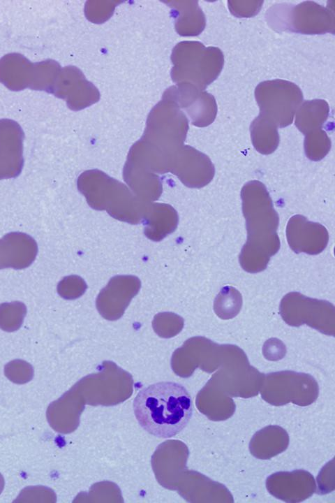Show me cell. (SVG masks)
I'll return each instance as SVG.
<instances>
[{
	"label": "cell",
	"instance_id": "obj_1",
	"mask_svg": "<svg viewBox=\"0 0 335 503\" xmlns=\"http://www.w3.org/2000/svg\"><path fill=\"white\" fill-rule=\"evenodd\" d=\"M135 416L149 434L172 437L188 423L193 403L188 391L181 384L162 381L140 390L133 400Z\"/></svg>",
	"mask_w": 335,
	"mask_h": 503
},
{
	"label": "cell",
	"instance_id": "obj_2",
	"mask_svg": "<svg viewBox=\"0 0 335 503\" xmlns=\"http://www.w3.org/2000/svg\"><path fill=\"white\" fill-rule=\"evenodd\" d=\"M77 186L91 208L106 210L113 218L131 224L142 222L151 204L123 183L97 169L80 174Z\"/></svg>",
	"mask_w": 335,
	"mask_h": 503
},
{
	"label": "cell",
	"instance_id": "obj_3",
	"mask_svg": "<svg viewBox=\"0 0 335 503\" xmlns=\"http://www.w3.org/2000/svg\"><path fill=\"white\" fill-rule=\"evenodd\" d=\"M188 129V119L180 108L163 96L149 114L141 139L170 172L173 159L184 146Z\"/></svg>",
	"mask_w": 335,
	"mask_h": 503
},
{
	"label": "cell",
	"instance_id": "obj_4",
	"mask_svg": "<svg viewBox=\"0 0 335 503\" xmlns=\"http://www.w3.org/2000/svg\"><path fill=\"white\" fill-rule=\"evenodd\" d=\"M171 77L176 83L188 82L204 90L223 69L224 57L216 47L198 41H182L172 50Z\"/></svg>",
	"mask_w": 335,
	"mask_h": 503
},
{
	"label": "cell",
	"instance_id": "obj_5",
	"mask_svg": "<svg viewBox=\"0 0 335 503\" xmlns=\"http://www.w3.org/2000/svg\"><path fill=\"white\" fill-rule=\"evenodd\" d=\"M270 26L277 31H289L303 34L334 33L332 11L313 1L292 6L275 5L267 12Z\"/></svg>",
	"mask_w": 335,
	"mask_h": 503
},
{
	"label": "cell",
	"instance_id": "obj_6",
	"mask_svg": "<svg viewBox=\"0 0 335 503\" xmlns=\"http://www.w3.org/2000/svg\"><path fill=\"white\" fill-rule=\"evenodd\" d=\"M260 115L275 126L292 124L294 115L303 101V94L295 83L276 79L260 82L255 90Z\"/></svg>",
	"mask_w": 335,
	"mask_h": 503
},
{
	"label": "cell",
	"instance_id": "obj_7",
	"mask_svg": "<svg viewBox=\"0 0 335 503\" xmlns=\"http://www.w3.org/2000/svg\"><path fill=\"white\" fill-rule=\"evenodd\" d=\"M163 96L184 109L195 126H208L216 117L217 105L214 97L191 83H177L167 89Z\"/></svg>",
	"mask_w": 335,
	"mask_h": 503
},
{
	"label": "cell",
	"instance_id": "obj_8",
	"mask_svg": "<svg viewBox=\"0 0 335 503\" xmlns=\"http://www.w3.org/2000/svg\"><path fill=\"white\" fill-rule=\"evenodd\" d=\"M140 286L141 282L135 276L113 277L96 298L97 309L107 320L119 319Z\"/></svg>",
	"mask_w": 335,
	"mask_h": 503
},
{
	"label": "cell",
	"instance_id": "obj_9",
	"mask_svg": "<svg viewBox=\"0 0 335 503\" xmlns=\"http://www.w3.org/2000/svg\"><path fill=\"white\" fill-rule=\"evenodd\" d=\"M59 83L55 84L52 93L65 99L69 108L80 110L100 99L98 89L86 80L83 73L75 66H67L61 72Z\"/></svg>",
	"mask_w": 335,
	"mask_h": 503
},
{
	"label": "cell",
	"instance_id": "obj_10",
	"mask_svg": "<svg viewBox=\"0 0 335 503\" xmlns=\"http://www.w3.org/2000/svg\"><path fill=\"white\" fill-rule=\"evenodd\" d=\"M170 172L187 187H202L212 179L214 168L207 156L192 147L184 145L176 154Z\"/></svg>",
	"mask_w": 335,
	"mask_h": 503
},
{
	"label": "cell",
	"instance_id": "obj_11",
	"mask_svg": "<svg viewBox=\"0 0 335 503\" xmlns=\"http://www.w3.org/2000/svg\"><path fill=\"white\" fill-rule=\"evenodd\" d=\"M23 140V131L16 122L0 120V180L20 175L24 166Z\"/></svg>",
	"mask_w": 335,
	"mask_h": 503
},
{
	"label": "cell",
	"instance_id": "obj_12",
	"mask_svg": "<svg viewBox=\"0 0 335 503\" xmlns=\"http://www.w3.org/2000/svg\"><path fill=\"white\" fill-rule=\"evenodd\" d=\"M38 254V245L29 235L10 232L0 238V270L24 269L30 266Z\"/></svg>",
	"mask_w": 335,
	"mask_h": 503
},
{
	"label": "cell",
	"instance_id": "obj_13",
	"mask_svg": "<svg viewBox=\"0 0 335 503\" xmlns=\"http://www.w3.org/2000/svg\"><path fill=\"white\" fill-rule=\"evenodd\" d=\"M177 211L168 204L151 203L142 220L145 235L153 241H160L176 229Z\"/></svg>",
	"mask_w": 335,
	"mask_h": 503
},
{
	"label": "cell",
	"instance_id": "obj_14",
	"mask_svg": "<svg viewBox=\"0 0 335 503\" xmlns=\"http://www.w3.org/2000/svg\"><path fill=\"white\" fill-rule=\"evenodd\" d=\"M175 29L181 36H196L205 27V17L198 1H170Z\"/></svg>",
	"mask_w": 335,
	"mask_h": 503
},
{
	"label": "cell",
	"instance_id": "obj_15",
	"mask_svg": "<svg viewBox=\"0 0 335 503\" xmlns=\"http://www.w3.org/2000/svg\"><path fill=\"white\" fill-rule=\"evenodd\" d=\"M328 103L322 99L305 101L295 112V125L305 135L320 129L329 116Z\"/></svg>",
	"mask_w": 335,
	"mask_h": 503
},
{
	"label": "cell",
	"instance_id": "obj_16",
	"mask_svg": "<svg viewBox=\"0 0 335 503\" xmlns=\"http://www.w3.org/2000/svg\"><path fill=\"white\" fill-rule=\"evenodd\" d=\"M251 136L255 148L262 154L273 152L279 143L276 126L260 115L251 124Z\"/></svg>",
	"mask_w": 335,
	"mask_h": 503
},
{
	"label": "cell",
	"instance_id": "obj_17",
	"mask_svg": "<svg viewBox=\"0 0 335 503\" xmlns=\"http://www.w3.org/2000/svg\"><path fill=\"white\" fill-rule=\"evenodd\" d=\"M27 314L25 305L20 301L0 305V328L12 332L18 330Z\"/></svg>",
	"mask_w": 335,
	"mask_h": 503
},
{
	"label": "cell",
	"instance_id": "obj_18",
	"mask_svg": "<svg viewBox=\"0 0 335 503\" xmlns=\"http://www.w3.org/2000/svg\"><path fill=\"white\" fill-rule=\"evenodd\" d=\"M331 142L321 129L306 134L304 149L306 156L311 160L322 159L330 150Z\"/></svg>",
	"mask_w": 335,
	"mask_h": 503
},
{
	"label": "cell",
	"instance_id": "obj_19",
	"mask_svg": "<svg viewBox=\"0 0 335 503\" xmlns=\"http://www.w3.org/2000/svg\"><path fill=\"white\" fill-rule=\"evenodd\" d=\"M87 289L85 282L79 276L64 277L58 284L57 292L64 298L72 300L82 296Z\"/></svg>",
	"mask_w": 335,
	"mask_h": 503
}]
</instances>
